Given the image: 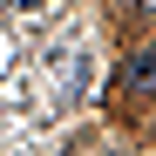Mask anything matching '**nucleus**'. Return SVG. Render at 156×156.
<instances>
[{"label":"nucleus","mask_w":156,"mask_h":156,"mask_svg":"<svg viewBox=\"0 0 156 156\" xmlns=\"http://www.w3.org/2000/svg\"><path fill=\"white\" fill-rule=\"evenodd\" d=\"M129 95H156V48L129 55Z\"/></svg>","instance_id":"f257e3e1"},{"label":"nucleus","mask_w":156,"mask_h":156,"mask_svg":"<svg viewBox=\"0 0 156 156\" xmlns=\"http://www.w3.org/2000/svg\"><path fill=\"white\" fill-rule=\"evenodd\" d=\"M7 7H48V0H7Z\"/></svg>","instance_id":"f03ea898"},{"label":"nucleus","mask_w":156,"mask_h":156,"mask_svg":"<svg viewBox=\"0 0 156 156\" xmlns=\"http://www.w3.org/2000/svg\"><path fill=\"white\" fill-rule=\"evenodd\" d=\"M136 7H143V14H156V0H136Z\"/></svg>","instance_id":"7ed1b4c3"}]
</instances>
